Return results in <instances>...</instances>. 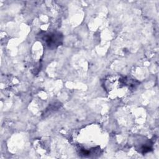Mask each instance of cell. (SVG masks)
Masks as SVG:
<instances>
[{"label": "cell", "mask_w": 159, "mask_h": 159, "mask_svg": "<svg viewBox=\"0 0 159 159\" xmlns=\"http://www.w3.org/2000/svg\"><path fill=\"white\" fill-rule=\"evenodd\" d=\"M45 42L50 47H56L62 42V36L60 33H51L45 36Z\"/></svg>", "instance_id": "cell-1"}]
</instances>
